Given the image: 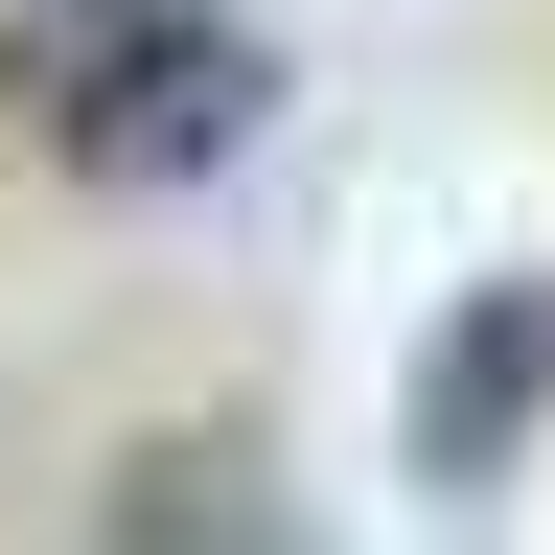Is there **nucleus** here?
I'll return each instance as SVG.
<instances>
[{
    "label": "nucleus",
    "mask_w": 555,
    "mask_h": 555,
    "mask_svg": "<svg viewBox=\"0 0 555 555\" xmlns=\"http://www.w3.org/2000/svg\"><path fill=\"white\" fill-rule=\"evenodd\" d=\"M0 93L47 116L69 185H208L278 116V47L232 0H24V24H0Z\"/></svg>",
    "instance_id": "f257e3e1"
},
{
    "label": "nucleus",
    "mask_w": 555,
    "mask_h": 555,
    "mask_svg": "<svg viewBox=\"0 0 555 555\" xmlns=\"http://www.w3.org/2000/svg\"><path fill=\"white\" fill-rule=\"evenodd\" d=\"M555 416V278H486L416 371V486H509V440Z\"/></svg>",
    "instance_id": "f03ea898"
},
{
    "label": "nucleus",
    "mask_w": 555,
    "mask_h": 555,
    "mask_svg": "<svg viewBox=\"0 0 555 555\" xmlns=\"http://www.w3.org/2000/svg\"><path fill=\"white\" fill-rule=\"evenodd\" d=\"M93 532H139V555H163V532H278V509H255V486L208 463V440H139V463L93 486Z\"/></svg>",
    "instance_id": "7ed1b4c3"
}]
</instances>
